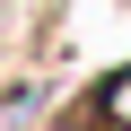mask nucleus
<instances>
[{"label":"nucleus","instance_id":"nucleus-1","mask_svg":"<svg viewBox=\"0 0 131 131\" xmlns=\"http://www.w3.org/2000/svg\"><path fill=\"white\" fill-rule=\"evenodd\" d=\"M88 122H105V131H131V70L96 88V105H88Z\"/></svg>","mask_w":131,"mask_h":131}]
</instances>
